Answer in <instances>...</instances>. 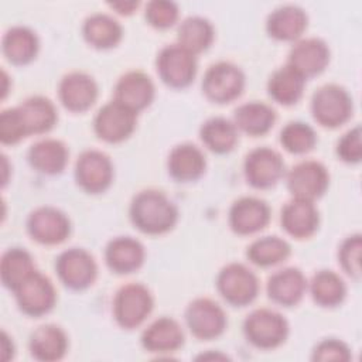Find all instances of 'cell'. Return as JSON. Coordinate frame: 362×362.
I'll use <instances>...</instances> for the list:
<instances>
[{"mask_svg": "<svg viewBox=\"0 0 362 362\" xmlns=\"http://www.w3.org/2000/svg\"><path fill=\"white\" fill-rule=\"evenodd\" d=\"M320 216L313 201L293 198L281 209V226L297 239L311 236L318 228Z\"/></svg>", "mask_w": 362, "mask_h": 362, "instance_id": "cell-20", "label": "cell"}, {"mask_svg": "<svg viewBox=\"0 0 362 362\" xmlns=\"http://www.w3.org/2000/svg\"><path fill=\"white\" fill-rule=\"evenodd\" d=\"M304 85L305 78L287 64L272 74L267 82V90L276 102L288 106L301 98Z\"/></svg>", "mask_w": 362, "mask_h": 362, "instance_id": "cell-30", "label": "cell"}, {"mask_svg": "<svg viewBox=\"0 0 362 362\" xmlns=\"http://www.w3.org/2000/svg\"><path fill=\"white\" fill-rule=\"evenodd\" d=\"M329 175L327 168L314 160H304L296 164L287 174V187L294 198L314 201L328 187Z\"/></svg>", "mask_w": 362, "mask_h": 362, "instance_id": "cell-12", "label": "cell"}, {"mask_svg": "<svg viewBox=\"0 0 362 362\" xmlns=\"http://www.w3.org/2000/svg\"><path fill=\"white\" fill-rule=\"evenodd\" d=\"M361 246H362L361 235H352L342 242L338 252V257L342 269L355 279H359L361 276V263H359Z\"/></svg>", "mask_w": 362, "mask_h": 362, "instance_id": "cell-41", "label": "cell"}, {"mask_svg": "<svg viewBox=\"0 0 362 362\" xmlns=\"http://www.w3.org/2000/svg\"><path fill=\"white\" fill-rule=\"evenodd\" d=\"M329 61L328 45L317 37L297 41L288 54V65L305 79L321 74Z\"/></svg>", "mask_w": 362, "mask_h": 362, "instance_id": "cell-17", "label": "cell"}, {"mask_svg": "<svg viewBox=\"0 0 362 362\" xmlns=\"http://www.w3.org/2000/svg\"><path fill=\"white\" fill-rule=\"evenodd\" d=\"M153 304V296L146 286L129 283L122 286L115 296L113 315L120 327L132 329L150 315Z\"/></svg>", "mask_w": 362, "mask_h": 362, "instance_id": "cell-3", "label": "cell"}, {"mask_svg": "<svg viewBox=\"0 0 362 362\" xmlns=\"http://www.w3.org/2000/svg\"><path fill=\"white\" fill-rule=\"evenodd\" d=\"M290 245L279 236H263L247 247V257L252 263L267 267L286 260L290 255Z\"/></svg>", "mask_w": 362, "mask_h": 362, "instance_id": "cell-37", "label": "cell"}, {"mask_svg": "<svg viewBox=\"0 0 362 362\" xmlns=\"http://www.w3.org/2000/svg\"><path fill=\"white\" fill-rule=\"evenodd\" d=\"M61 103L71 112L88 110L98 98V85L95 79L85 72L66 74L58 86Z\"/></svg>", "mask_w": 362, "mask_h": 362, "instance_id": "cell-16", "label": "cell"}, {"mask_svg": "<svg viewBox=\"0 0 362 362\" xmlns=\"http://www.w3.org/2000/svg\"><path fill=\"white\" fill-rule=\"evenodd\" d=\"M28 161L33 168L42 174H58L66 165L68 148L61 140L42 139L30 147Z\"/></svg>", "mask_w": 362, "mask_h": 362, "instance_id": "cell-27", "label": "cell"}, {"mask_svg": "<svg viewBox=\"0 0 362 362\" xmlns=\"http://www.w3.org/2000/svg\"><path fill=\"white\" fill-rule=\"evenodd\" d=\"M311 112L321 126L338 127L351 117L352 99L342 86L328 83L314 92Z\"/></svg>", "mask_w": 362, "mask_h": 362, "instance_id": "cell-4", "label": "cell"}, {"mask_svg": "<svg viewBox=\"0 0 362 362\" xmlns=\"http://www.w3.org/2000/svg\"><path fill=\"white\" fill-rule=\"evenodd\" d=\"M270 37L281 41L297 40L307 28L305 11L294 4H286L274 8L266 21Z\"/></svg>", "mask_w": 362, "mask_h": 362, "instance_id": "cell-24", "label": "cell"}, {"mask_svg": "<svg viewBox=\"0 0 362 362\" xmlns=\"http://www.w3.org/2000/svg\"><path fill=\"white\" fill-rule=\"evenodd\" d=\"M34 270L31 255L21 247H10L1 256V283L10 290H14L18 284H21Z\"/></svg>", "mask_w": 362, "mask_h": 362, "instance_id": "cell-34", "label": "cell"}, {"mask_svg": "<svg viewBox=\"0 0 362 362\" xmlns=\"http://www.w3.org/2000/svg\"><path fill=\"white\" fill-rule=\"evenodd\" d=\"M20 310L31 317L47 314L55 304L57 293L52 281L42 273L34 270L14 290Z\"/></svg>", "mask_w": 362, "mask_h": 362, "instance_id": "cell-8", "label": "cell"}, {"mask_svg": "<svg viewBox=\"0 0 362 362\" xmlns=\"http://www.w3.org/2000/svg\"><path fill=\"white\" fill-rule=\"evenodd\" d=\"M75 178L86 192H103L113 180V164L99 150L83 151L75 164Z\"/></svg>", "mask_w": 362, "mask_h": 362, "instance_id": "cell-13", "label": "cell"}, {"mask_svg": "<svg viewBox=\"0 0 362 362\" xmlns=\"http://www.w3.org/2000/svg\"><path fill=\"white\" fill-rule=\"evenodd\" d=\"M68 349V337L62 328L54 324L38 327L30 337L31 355L44 362L61 359Z\"/></svg>", "mask_w": 362, "mask_h": 362, "instance_id": "cell-26", "label": "cell"}, {"mask_svg": "<svg viewBox=\"0 0 362 362\" xmlns=\"http://www.w3.org/2000/svg\"><path fill=\"white\" fill-rule=\"evenodd\" d=\"M235 123L225 117L208 119L199 130L204 144L215 153L230 151L238 141V132Z\"/></svg>", "mask_w": 362, "mask_h": 362, "instance_id": "cell-36", "label": "cell"}, {"mask_svg": "<svg viewBox=\"0 0 362 362\" xmlns=\"http://www.w3.org/2000/svg\"><path fill=\"white\" fill-rule=\"evenodd\" d=\"M216 287L221 296L232 305L252 303L259 291V281L255 273L242 263L226 264L216 277Z\"/></svg>", "mask_w": 362, "mask_h": 362, "instance_id": "cell-5", "label": "cell"}, {"mask_svg": "<svg viewBox=\"0 0 362 362\" xmlns=\"http://www.w3.org/2000/svg\"><path fill=\"white\" fill-rule=\"evenodd\" d=\"M38 37L37 34L24 25H16L6 31L1 41L4 57L17 65L31 62L38 52Z\"/></svg>", "mask_w": 362, "mask_h": 362, "instance_id": "cell-28", "label": "cell"}, {"mask_svg": "<svg viewBox=\"0 0 362 362\" xmlns=\"http://www.w3.org/2000/svg\"><path fill=\"white\" fill-rule=\"evenodd\" d=\"M281 156L269 147H257L245 158V177L255 188H269L283 175Z\"/></svg>", "mask_w": 362, "mask_h": 362, "instance_id": "cell-15", "label": "cell"}, {"mask_svg": "<svg viewBox=\"0 0 362 362\" xmlns=\"http://www.w3.org/2000/svg\"><path fill=\"white\" fill-rule=\"evenodd\" d=\"M157 72L165 85L185 88L197 74L195 55L180 44L165 45L157 57Z\"/></svg>", "mask_w": 362, "mask_h": 362, "instance_id": "cell-7", "label": "cell"}, {"mask_svg": "<svg viewBox=\"0 0 362 362\" xmlns=\"http://www.w3.org/2000/svg\"><path fill=\"white\" fill-rule=\"evenodd\" d=\"M55 269L59 280L72 290H83L89 287L95 281L98 273L93 256L79 247L64 250L55 262Z\"/></svg>", "mask_w": 362, "mask_h": 362, "instance_id": "cell-9", "label": "cell"}, {"mask_svg": "<svg viewBox=\"0 0 362 362\" xmlns=\"http://www.w3.org/2000/svg\"><path fill=\"white\" fill-rule=\"evenodd\" d=\"M177 38V44L195 55L205 51L211 45L214 40V27L206 18L199 16H191L181 21Z\"/></svg>", "mask_w": 362, "mask_h": 362, "instance_id": "cell-33", "label": "cell"}, {"mask_svg": "<svg viewBox=\"0 0 362 362\" xmlns=\"http://www.w3.org/2000/svg\"><path fill=\"white\" fill-rule=\"evenodd\" d=\"M280 143L287 151L303 154L315 146L317 134L314 129L307 123L290 122L281 129Z\"/></svg>", "mask_w": 362, "mask_h": 362, "instance_id": "cell-38", "label": "cell"}, {"mask_svg": "<svg viewBox=\"0 0 362 362\" xmlns=\"http://www.w3.org/2000/svg\"><path fill=\"white\" fill-rule=\"evenodd\" d=\"M3 79H4V81H7V75H6V72H4V71H3ZM6 93H7V86L4 85V88H3V98L6 96Z\"/></svg>", "mask_w": 362, "mask_h": 362, "instance_id": "cell-45", "label": "cell"}, {"mask_svg": "<svg viewBox=\"0 0 362 362\" xmlns=\"http://www.w3.org/2000/svg\"><path fill=\"white\" fill-rule=\"evenodd\" d=\"M245 86V75L232 62L221 61L211 65L202 79V90L208 99L216 103H228L236 99Z\"/></svg>", "mask_w": 362, "mask_h": 362, "instance_id": "cell-6", "label": "cell"}, {"mask_svg": "<svg viewBox=\"0 0 362 362\" xmlns=\"http://www.w3.org/2000/svg\"><path fill=\"white\" fill-rule=\"evenodd\" d=\"M243 332L247 341L256 348L273 349L286 341L288 335V324L280 313L269 308H259L246 317Z\"/></svg>", "mask_w": 362, "mask_h": 362, "instance_id": "cell-2", "label": "cell"}, {"mask_svg": "<svg viewBox=\"0 0 362 362\" xmlns=\"http://www.w3.org/2000/svg\"><path fill=\"white\" fill-rule=\"evenodd\" d=\"M307 290V280L304 274L296 267H286L269 277L267 294L280 305L297 304Z\"/></svg>", "mask_w": 362, "mask_h": 362, "instance_id": "cell-22", "label": "cell"}, {"mask_svg": "<svg viewBox=\"0 0 362 362\" xmlns=\"http://www.w3.org/2000/svg\"><path fill=\"white\" fill-rule=\"evenodd\" d=\"M154 98V85L141 71H130L122 75L115 86V100L139 112L147 107Z\"/></svg>", "mask_w": 362, "mask_h": 362, "instance_id": "cell-19", "label": "cell"}, {"mask_svg": "<svg viewBox=\"0 0 362 362\" xmlns=\"http://www.w3.org/2000/svg\"><path fill=\"white\" fill-rule=\"evenodd\" d=\"M130 219L139 230L160 235L175 225L178 211L174 202L161 191L144 189L134 195L130 204Z\"/></svg>", "mask_w": 362, "mask_h": 362, "instance_id": "cell-1", "label": "cell"}, {"mask_svg": "<svg viewBox=\"0 0 362 362\" xmlns=\"http://www.w3.org/2000/svg\"><path fill=\"white\" fill-rule=\"evenodd\" d=\"M27 230L34 240L42 245H58L68 238L71 223L68 216L59 209L54 206H40L30 214Z\"/></svg>", "mask_w": 362, "mask_h": 362, "instance_id": "cell-14", "label": "cell"}, {"mask_svg": "<svg viewBox=\"0 0 362 362\" xmlns=\"http://www.w3.org/2000/svg\"><path fill=\"white\" fill-rule=\"evenodd\" d=\"M141 344L148 352H174L184 344V332L175 320L161 317L143 331Z\"/></svg>", "mask_w": 362, "mask_h": 362, "instance_id": "cell-23", "label": "cell"}, {"mask_svg": "<svg viewBox=\"0 0 362 362\" xmlns=\"http://www.w3.org/2000/svg\"><path fill=\"white\" fill-rule=\"evenodd\" d=\"M17 107L28 134L45 133L57 122V109L54 103L44 96L27 98Z\"/></svg>", "mask_w": 362, "mask_h": 362, "instance_id": "cell-31", "label": "cell"}, {"mask_svg": "<svg viewBox=\"0 0 362 362\" xmlns=\"http://www.w3.org/2000/svg\"><path fill=\"white\" fill-rule=\"evenodd\" d=\"M310 291L317 304L322 307H335L344 301L346 287L344 280L335 272L320 270L311 279Z\"/></svg>", "mask_w": 362, "mask_h": 362, "instance_id": "cell-35", "label": "cell"}, {"mask_svg": "<svg viewBox=\"0 0 362 362\" xmlns=\"http://www.w3.org/2000/svg\"><path fill=\"white\" fill-rule=\"evenodd\" d=\"M276 122V113L272 106L263 102H247L236 107L235 126L250 136L267 133Z\"/></svg>", "mask_w": 362, "mask_h": 362, "instance_id": "cell-29", "label": "cell"}, {"mask_svg": "<svg viewBox=\"0 0 362 362\" xmlns=\"http://www.w3.org/2000/svg\"><path fill=\"white\" fill-rule=\"evenodd\" d=\"M337 153L341 160L346 163H358L362 156L361 147V127L356 126L348 130L339 140L337 146Z\"/></svg>", "mask_w": 362, "mask_h": 362, "instance_id": "cell-42", "label": "cell"}, {"mask_svg": "<svg viewBox=\"0 0 362 362\" xmlns=\"http://www.w3.org/2000/svg\"><path fill=\"white\" fill-rule=\"evenodd\" d=\"M205 165L204 153L191 143L175 146L167 160L168 173L177 181H194L199 178L205 171Z\"/></svg>", "mask_w": 362, "mask_h": 362, "instance_id": "cell-25", "label": "cell"}, {"mask_svg": "<svg viewBox=\"0 0 362 362\" xmlns=\"http://www.w3.org/2000/svg\"><path fill=\"white\" fill-rule=\"evenodd\" d=\"M109 6L112 8H115L120 14H132L134 11V8L139 7V1H133V0H129V1H113V3H109Z\"/></svg>", "mask_w": 362, "mask_h": 362, "instance_id": "cell-44", "label": "cell"}, {"mask_svg": "<svg viewBox=\"0 0 362 362\" xmlns=\"http://www.w3.org/2000/svg\"><path fill=\"white\" fill-rule=\"evenodd\" d=\"M105 260L110 270L126 274L137 270L144 262L143 245L132 236H117L105 249Z\"/></svg>", "mask_w": 362, "mask_h": 362, "instance_id": "cell-21", "label": "cell"}, {"mask_svg": "<svg viewBox=\"0 0 362 362\" xmlns=\"http://www.w3.org/2000/svg\"><path fill=\"white\" fill-rule=\"evenodd\" d=\"M136 112L116 100L107 102L93 119L95 133L107 143L123 141L136 127Z\"/></svg>", "mask_w": 362, "mask_h": 362, "instance_id": "cell-10", "label": "cell"}, {"mask_svg": "<svg viewBox=\"0 0 362 362\" xmlns=\"http://www.w3.org/2000/svg\"><path fill=\"white\" fill-rule=\"evenodd\" d=\"M270 219L269 205L255 197L236 199L229 211V225L239 235H250L263 229Z\"/></svg>", "mask_w": 362, "mask_h": 362, "instance_id": "cell-18", "label": "cell"}, {"mask_svg": "<svg viewBox=\"0 0 362 362\" xmlns=\"http://www.w3.org/2000/svg\"><path fill=\"white\" fill-rule=\"evenodd\" d=\"M314 361H349L351 351L349 348L338 339L329 338L321 341L313 351Z\"/></svg>", "mask_w": 362, "mask_h": 362, "instance_id": "cell-43", "label": "cell"}, {"mask_svg": "<svg viewBox=\"0 0 362 362\" xmlns=\"http://www.w3.org/2000/svg\"><path fill=\"white\" fill-rule=\"evenodd\" d=\"M146 18L156 28H167L178 18V6L167 0H153L146 6Z\"/></svg>", "mask_w": 362, "mask_h": 362, "instance_id": "cell-40", "label": "cell"}, {"mask_svg": "<svg viewBox=\"0 0 362 362\" xmlns=\"http://www.w3.org/2000/svg\"><path fill=\"white\" fill-rule=\"evenodd\" d=\"M185 321L194 337L214 339L226 328V314L211 298H195L185 310Z\"/></svg>", "mask_w": 362, "mask_h": 362, "instance_id": "cell-11", "label": "cell"}, {"mask_svg": "<svg viewBox=\"0 0 362 362\" xmlns=\"http://www.w3.org/2000/svg\"><path fill=\"white\" fill-rule=\"evenodd\" d=\"M28 133L21 119L18 107L4 109L0 115V140L3 144L18 143Z\"/></svg>", "mask_w": 362, "mask_h": 362, "instance_id": "cell-39", "label": "cell"}, {"mask_svg": "<svg viewBox=\"0 0 362 362\" xmlns=\"http://www.w3.org/2000/svg\"><path fill=\"white\" fill-rule=\"evenodd\" d=\"M85 40L95 48H112L122 40V25L109 14L95 13L89 16L82 27Z\"/></svg>", "mask_w": 362, "mask_h": 362, "instance_id": "cell-32", "label": "cell"}]
</instances>
